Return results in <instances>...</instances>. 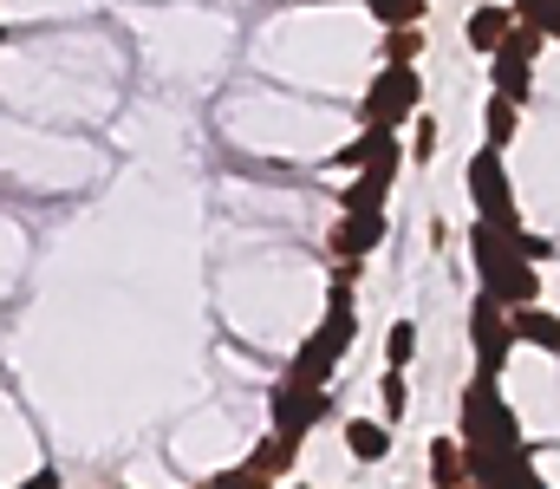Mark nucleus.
<instances>
[{
	"label": "nucleus",
	"instance_id": "f257e3e1",
	"mask_svg": "<svg viewBox=\"0 0 560 489\" xmlns=\"http://www.w3.org/2000/svg\"><path fill=\"white\" fill-rule=\"evenodd\" d=\"M469 248H476V275H482V294L489 301H502V307H522V301H541V275H535V261L509 242V229H495V222H469Z\"/></svg>",
	"mask_w": 560,
	"mask_h": 489
},
{
	"label": "nucleus",
	"instance_id": "f03ea898",
	"mask_svg": "<svg viewBox=\"0 0 560 489\" xmlns=\"http://www.w3.org/2000/svg\"><path fill=\"white\" fill-rule=\"evenodd\" d=\"M352 339H359L352 288H346V281H332V294H326V321L300 339V352L287 359V379H293V385H326V379L339 372V359L352 352Z\"/></svg>",
	"mask_w": 560,
	"mask_h": 489
},
{
	"label": "nucleus",
	"instance_id": "7ed1b4c3",
	"mask_svg": "<svg viewBox=\"0 0 560 489\" xmlns=\"http://www.w3.org/2000/svg\"><path fill=\"white\" fill-rule=\"evenodd\" d=\"M522 438V418L509 411L495 372H476L463 385V418H456V444L463 451H495V444H515Z\"/></svg>",
	"mask_w": 560,
	"mask_h": 489
},
{
	"label": "nucleus",
	"instance_id": "20e7f679",
	"mask_svg": "<svg viewBox=\"0 0 560 489\" xmlns=\"http://www.w3.org/2000/svg\"><path fill=\"white\" fill-rule=\"evenodd\" d=\"M418 105H423V72H418V66H398V59H385V66H378V79L365 85L359 125H385V131H398V125H405Z\"/></svg>",
	"mask_w": 560,
	"mask_h": 489
},
{
	"label": "nucleus",
	"instance_id": "39448f33",
	"mask_svg": "<svg viewBox=\"0 0 560 489\" xmlns=\"http://www.w3.org/2000/svg\"><path fill=\"white\" fill-rule=\"evenodd\" d=\"M469 196H476V216L495 222V229H522V209H515V189H509V170H502V151H476L469 158Z\"/></svg>",
	"mask_w": 560,
	"mask_h": 489
},
{
	"label": "nucleus",
	"instance_id": "423d86ee",
	"mask_svg": "<svg viewBox=\"0 0 560 489\" xmlns=\"http://www.w3.org/2000/svg\"><path fill=\"white\" fill-rule=\"evenodd\" d=\"M326 405H332V392H326V385H293V379H280L275 392H268L275 431H280V438H293V444H306V431L326 418Z\"/></svg>",
	"mask_w": 560,
	"mask_h": 489
},
{
	"label": "nucleus",
	"instance_id": "0eeeda50",
	"mask_svg": "<svg viewBox=\"0 0 560 489\" xmlns=\"http://www.w3.org/2000/svg\"><path fill=\"white\" fill-rule=\"evenodd\" d=\"M293 464H300V444H293V438H280V431H268V438L248 451V464L222 470V489H261V484H280Z\"/></svg>",
	"mask_w": 560,
	"mask_h": 489
},
{
	"label": "nucleus",
	"instance_id": "6e6552de",
	"mask_svg": "<svg viewBox=\"0 0 560 489\" xmlns=\"http://www.w3.org/2000/svg\"><path fill=\"white\" fill-rule=\"evenodd\" d=\"M469 346H476V365L502 379L509 346H515V339H509V307H502V301H489V294H482V301L469 307Z\"/></svg>",
	"mask_w": 560,
	"mask_h": 489
},
{
	"label": "nucleus",
	"instance_id": "1a4fd4ad",
	"mask_svg": "<svg viewBox=\"0 0 560 489\" xmlns=\"http://www.w3.org/2000/svg\"><path fill=\"white\" fill-rule=\"evenodd\" d=\"M378 242H385V209H339V222H332V235H326V248H332L339 261H365Z\"/></svg>",
	"mask_w": 560,
	"mask_h": 489
},
{
	"label": "nucleus",
	"instance_id": "9d476101",
	"mask_svg": "<svg viewBox=\"0 0 560 489\" xmlns=\"http://www.w3.org/2000/svg\"><path fill=\"white\" fill-rule=\"evenodd\" d=\"M405 158H378V163H359V176L339 189V209H385L392 202V183H398Z\"/></svg>",
	"mask_w": 560,
	"mask_h": 489
},
{
	"label": "nucleus",
	"instance_id": "9b49d317",
	"mask_svg": "<svg viewBox=\"0 0 560 489\" xmlns=\"http://www.w3.org/2000/svg\"><path fill=\"white\" fill-rule=\"evenodd\" d=\"M378 158H405V151H398V131H385V125H365V131H359L346 151H332L326 163H332V170H359V163H378Z\"/></svg>",
	"mask_w": 560,
	"mask_h": 489
},
{
	"label": "nucleus",
	"instance_id": "f8f14e48",
	"mask_svg": "<svg viewBox=\"0 0 560 489\" xmlns=\"http://www.w3.org/2000/svg\"><path fill=\"white\" fill-rule=\"evenodd\" d=\"M509 339H528V346L555 352L560 346V321L541 307V301H522V307H509Z\"/></svg>",
	"mask_w": 560,
	"mask_h": 489
},
{
	"label": "nucleus",
	"instance_id": "ddd939ff",
	"mask_svg": "<svg viewBox=\"0 0 560 489\" xmlns=\"http://www.w3.org/2000/svg\"><path fill=\"white\" fill-rule=\"evenodd\" d=\"M509 26H515V13H509V7H476V13L463 20V39H469L476 53H495Z\"/></svg>",
	"mask_w": 560,
	"mask_h": 489
},
{
	"label": "nucleus",
	"instance_id": "4468645a",
	"mask_svg": "<svg viewBox=\"0 0 560 489\" xmlns=\"http://www.w3.org/2000/svg\"><path fill=\"white\" fill-rule=\"evenodd\" d=\"M346 451H352V464H378V457L392 451V424H378V418H352V424H346Z\"/></svg>",
	"mask_w": 560,
	"mask_h": 489
},
{
	"label": "nucleus",
	"instance_id": "2eb2a0df",
	"mask_svg": "<svg viewBox=\"0 0 560 489\" xmlns=\"http://www.w3.org/2000/svg\"><path fill=\"white\" fill-rule=\"evenodd\" d=\"M482 118H489V151H509V138H515V131H522V105H515V98H502V92H495V98H489V112H482Z\"/></svg>",
	"mask_w": 560,
	"mask_h": 489
},
{
	"label": "nucleus",
	"instance_id": "dca6fc26",
	"mask_svg": "<svg viewBox=\"0 0 560 489\" xmlns=\"http://www.w3.org/2000/svg\"><path fill=\"white\" fill-rule=\"evenodd\" d=\"M430 470H436L443 489H456L463 484V444H456V438H436V444H430Z\"/></svg>",
	"mask_w": 560,
	"mask_h": 489
},
{
	"label": "nucleus",
	"instance_id": "f3484780",
	"mask_svg": "<svg viewBox=\"0 0 560 489\" xmlns=\"http://www.w3.org/2000/svg\"><path fill=\"white\" fill-rule=\"evenodd\" d=\"M365 7L378 13V26H418L430 13V0H365Z\"/></svg>",
	"mask_w": 560,
	"mask_h": 489
},
{
	"label": "nucleus",
	"instance_id": "a211bd4d",
	"mask_svg": "<svg viewBox=\"0 0 560 489\" xmlns=\"http://www.w3.org/2000/svg\"><path fill=\"white\" fill-rule=\"evenodd\" d=\"M378 392H385V424H398V418H405V405H411V385H405V365H392V372L378 379Z\"/></svg>",
	"mask_w": 560,
	"mask_h": 489
},
{
	"label": "nucleus",
	"instance_id": "6ab92c4d",
	"mask_svg": "<svg viewBox=\"0 0 560 489\" xmlns=\"http://www.w3.org/2000/svg\"><path fill=\"white\" fill-rule=\"evenodd\" d=\"M509 13H515L522 26H535V33L555 39V0H509Z\"/></svg>",
	"mask_w": 560,
	"mask_h": 489
},
{
	"label": "nucleus",
	"instance_id": "aec40b11",
	"mask_svg": "<svg viewBox=\"0 0 560 489\" xmlns=\"http://www.w3.org/2000/svg\"><path fill=\"white\" fill-rule=\"evenodd\" d=\"M385 352H392V365H411V352H418V321H398L385 333Z\"/></svg>",
	"mask_w": 560,
	"mask_h": 489
},
{
	"label": "nucleus",
	"instance_id": "412c9836",
	"mask_svg": "<svg viewBox=\"0 0 560 489\" xmlns=\"http://www.w3.org/2000/svg\"><path fill=\"white\" fill-rule=\"evenodd\" d=\"M423 53V33L418 26H392V46H385V59H398V66H411Z\"/></svg>",
	"mask_w": 560,
	"mask_h": 489
},
{
	"label": "nucleus",
	"instance_id": "4be33fe9",
	"mask_svg": "<svg viewBox=\"0 0 560 489\" xmlns=\"http://www.w3.org/2000/svg\"><path fill=\"white\" fill-rule=\"evenodd\" d=\"M411 118H418V112H411ZM436 144H443V125H436V118H418V138H411V158H418V163H430V158H436Z\"/></svg>",
	"mask_w": 560,
	"mask_h": 489
},
{
	"label": "nucleus",
	"instance_id": "5701e85b",
	"mask_svg": "<svg viewBox=\"0 0 560 489\" xmlns=\"http://www.w3.org/2000/svg\"><path fill=\"white\" fill-rule=\"evenodd\" d=\"M509 242H515V248H522L528 261H555V242H548V235H535V229H515Z\"/></svg>",
	"mask_w": 560,
	"mask_h": 489
},
{
	"label": "nucleus",
	"instance_id": "b1692460",
	"mask_svg": "<svg viewBox=\"0 0 560 489\" xmlns=\"http://www.w3.org/2000/svg\"><path fill=\"white\" fill-rule=\"evenodd\" d=\"M293 7H326V0H293Z\"/></svg>",
	"mask_w": 560,
	"mask_h": 489
},
{
	"label": "nucleus",
	"instance_id": "393cba45",
	"mask_svg": "<svg viewBox=\"0 0 560 489\" xmlns=\"http://www.w3.org/2000/svg\"><path fill=\"white\" fill-rule=\"evenodd\" d=\"M0 46H7V26H0Z\"/></svg>",
	"mask_w": 560,
	"mask_h": 489
}]
</instances>
